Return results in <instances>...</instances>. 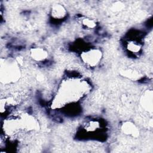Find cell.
Masks as SVG:
<instances>
[{
    "label": "cell",
    "mask_w": 153,
    "mask_h": 153,
    "mask_svg": "<svg viewBox=\"0 0 153 153\" xmlns=\"http://www.w3.org/2000/svg\"><path fill=\"white\" fill-rule=\"evenodd\" d=\"M51 15L52 17L55 19H62L66 15V10L62 5L56 4L52 6Z\"/></svg>",
    "instance_id": "obj_5"
},
{
    "label": "cell",
    "mask_w": 153,
    "mask_h": 153,
    "mask_svg": "<svg viewBox=\"0 0 153 153\" xmlns=\"http://www.w3.org/2000/svg\"><path fill=\"white\" fill-rule=\"evenodd\" d=\"M140 45L134 42H130L127 44V49L132 53H138L140 50Z\"/></svg>",
    "instance_id": "obj_7"
},
{
    "label": "cell",
    "mask_w": 153,
    "mask_h": 153,
    "mask_svg": "<svg viewBox=\"0 0 153 153\" xmlns=\"http://www.w3.org/2000/svg\"><path fill=\"white\" fill-rule=\"evenodd\" d=\"M124 75L133 79H135L139 76V74H137V72H135L134 71H130V70L126 71L124 72Z\"/></svg>",
    "instance_id": "obj_8"
},
{
    "label": "cell",
    "mask_w": 153,
    "mask_h": 153,
    "mask_svg": "<svg viewBox=\"0 0 153 153\" xmlns=\"http://www.w3.org/2000/svg\"><path fill=\"white\" fill-rule=\"evenodd\" d=\"M102 57V51L97 48L90 49L81 54L82 61L87 65L91 67L96 66L100 62Z\"/></svg>",
    "instance_id": "obj_2"
},
{
    "label": "cell",
    "mask_w": 153,
    "mask_h": 153,
    "mask_svg": "<svg viewBox=\"0 0 153 153\" xmlns=\"http://www.w3.org/2000/svg\"><path fill=\"white\" fill-rule=\"evenodd\" d=\"M20 76V71L18 67L13 63H1V80L4 83H9L16 81Z\"/></svg>",
    "instance_id": "obj_1"
},
{
    "label": "cell",
    "mask_w": 153,
    "mask_h": 153,
    "mask_svg": "<svg viewBox=\"0 0 153 153\" xmlns=\"http://www.w3.org/2000/svg\"><path fill=\"white\" fill-rule=\"evenodd\" d=\"M122 132L128 136L136 137L139 135V130L136 126L130 121H126L121 126Z\"/></svg>",
    "instance_id": "obj_4"
},
{
    "label": "cell",
    "mask_w": 153,
    "mask_h": 153,
    "mask_svg": "<svg viewBox=\"0 0 153 153\" xmlns=\"http://www.w3.org/2000/svg\"><path fill=\"white\" fill-rule=\"evenodd\" d=\"M82 25H84L85 27L89 28V29H93L96 26V22L93 20L88 18H85L82 19Z\"/></svg>",
    "instance_id": "obj_6"
},
{
    "label": "cell",
    "mask_w": 153,
    "mask_h": 153,
    "mask_svg": "<svg viewBox=\"0 0 153 153\" xmlns=\"http://www.w3.org/2000/svg\"><path fill=\"white\" fill-rule=\"evenodd\" d=\"M30 56L35 61L42 62L48 57V52L41 47L32 48L30 50Z\"/></svg>",
    "instance_id": "obj_3"
}]
</instances>
